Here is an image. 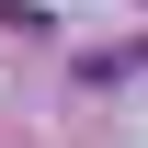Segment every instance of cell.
Listing matches in <instances>:
<instances>
[{
    "instance_id": "1",
    "label": "cell",
    "mask_w": 148,
    "mask_h": 148,
    "mask_svg": "<svg viewBox=\"0 0 148 148\" xmlns=\"http://www.w3.org/2000/svg\"><path fill=\"white\" fill-rule=\"evenodd\" d=\"M103 80H137V91H148V46H114V57H103Z\"/></svg>"
}]
</instances>
